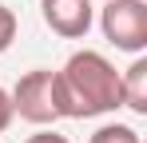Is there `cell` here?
<instances>
[{
    "label": "cell",
    "instance_id": "obj_4",
    "mask_svg": "<svg viewBox=\"0 0 147 143\" xmlns=\"http://www.w3.org/2000/svg\"><path fill=\"white\" fill-rule=\"evenodd\" d=\"M40 12L56 36L84 40L92 28V0H40Z\"/></svg>",
    "mask_w": 147,
    "mask_h": 143
},
{
    "label": "cell",
    "instance_id": "obj_2",
    "mask_svg": "<svg viewBox=\"0 0 147 143\" xmlns=\"http://www.w3.org/2000/svg\"><path fill=\"white\" fill-rule=\"evenodd\" d=\"M12 115L28 119V123H56L60 119V103H56V72H28L16 80V88H12Z\"/></svg>",
    "mask_w": 147,
    "mask_h": 143
},
{
    "label": "cell",
    "instance_id": "obj_7",
    "mask_svg": "<svg viewBox=\"0 0 147 143\" xmlns=\"http://www.w3.org/2000/svg\"><path fill=\"white\" fill-rule=\"evenodd\" d=\"M12 40H16V12L0 4V52H8Z\"/></svg>",
    "mask_w": 147,
    "mask_h": 143
},
{
    "label": "cell",
    "instance_id": "obj_5",
    "mask_svg": "<svg viewBox=\"0 0 147 143\" xmlns=\"http://www.w3.org/2000/svg\"><path fill=\"white\" fill-rule=\"evenodd\" d=\"M119 103L131 107L135 115H147V60L143 56L119 76Z\"/></svg>",
    "mask_w": 147,
    "mask_h": 143
},
{
    "label": "cell",
    "instance_id": "obj_3",
    "mask_svg": "<svg viewBox=\"0 0 147 143\" xmlns=\"http://www.w3.org/2000/svg\"><path fill=\"white\" fill-rule=\"evenodd\" d=\"M99 28L119 52H143L147 48V4L143 0H107L99 12Z\"/></svg>",
    "mask_w": 147,
    "mask_h": 143
},
{
    "label": "cell",
    "instance_id": "obj_9",
    "mask_svg": "<svg viewBox=\"0 0 147 143\" xmlns=\"http://www.w3.org/2000/svg\"><path fill=\"white\" fill-rule=\"evenodd\" d=\"M28 143H68L64 135H56V131H40V135H32Z\"/></svg>",
    "mask_w": 147,
    "mask_h": 143
},
{
    "label": "cell",
    "instance_id": "obj_8",
    "mask_svg": "<svg viewBox=\"0 0 147 143\" xmlns=\"http://www.w3.org/2000/svg\"><path fill=\"white\" fill-rule=\"evenodd\" d=\"M8 123H12V95L0 88V131H4Z\"/></svg>",
    "mask_w": 147,
    "mask_h": 143
},
{
    "label": "cell",
    "instance_id": "obj_6",
    "mask_svg": "<svg viewBox=\"0 0 147 143\" xmlns=\"http://www.w3.org/2000/svg\"><path fill=\"white\" fill-rule=\"evenodd\" d=\"M88 143H143V139H139V131L127 127V123H103Z\"/></svg>",
    "mask_w": 147,
    "mask_h": 143
},
{
    "label": "cell",
    "instance_id": "obj_1",
    "mask_svg": "<svg viewBox=\"0 0 147 143\" xmlns=\"http://www.w3.org/2000/svg\"><path fill=\"white\" fill-rule=\"evenodd\" d=\"M56 103L60 119H92L123 107L119 103V72L99 52H76L56 72Z\"/></svg>",
    "mask_w": 147,
    "mask_h": 143
}]
</instances>
